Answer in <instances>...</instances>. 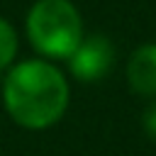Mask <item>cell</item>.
Returning <instances> with one entry per match:
<instances>
[{"mask_svg":"<svg viewBox=\"0 0 156 156\" xmlns=\"http://www.w3.org/2000/svg\"><path fill=\"white\" fill-rule=\"evenodd\" d=\"M2 102L20 127L46 129L68 107V83L46 61H22L5 76Z\"/></svg>","mask_w":156,"mask_h":156,"instance_id":"obj_1","label":"cell"},{"mask_svg":"<svg viewBox=\"0 0 156 156\" xmlns=\"http://www.w3.org/2000/svg\"><path fill=\"white\" fill-rule=\"evenodd\" d=\"M32 46L51 58H68L83 41L78 10L68 0H37L27 15Z\"/></svg>","mask_w":156,"mask_h":156,"instance_id":"obj_2","label":"cell"},{"mask_svg":"<svg viewBox=\"0 0 156 156\" xmlns=\"http://www.w3.org/2000/svg\"><path fill=\"white\" fill-rule=\"evenodd\" d=\"M71 73L80 80H98L112 66V44L105 37H88L68 56Z\"/></svg>","mask_w":156,"mask_h":156,"instance_id":"obj_3","label":"cell"},{"mask_svg":"<svg viewBox=\"0 0 156 156\" xmlns=\"http://www.w3.org/2000/svg\"><path fill=\"white\" fill-rule=\"evenodd\" d=\"M127 78L134 93L139 95H156V46L146 44L139 46L127 66Z\"/></svg>","mask_w":156,"mask_h":156,"instance_id":"obj_4","label":"cell"},{"mask_svg":"<svg viewBox=\"0 0 156 156\" xmlns=\"http://www.w3.org/2000/svg\"><path fill=\"white\" fill-rule=\"evenodd\" d=\"M15 51H17V34L10 27V22L0 17V68L10 66V61L15 58Z\"/></svg>","mask_w":156,"mask_h":156,"instance_id":"obj_5","label":"cell"},{"mask_svg":"<svg viewBox=\"0 0 156 156\" xmlns=\"http://www.w3.org/2000/svg\"><path fill=\"white\" fill-rule=\"evenodd\" d=\"M144 129H146L149 139H154V141H156V102H154V105H149V107H146V112H144Z\"/></svg>","mask_w":156,"mask_h":156,"instance_id":"obj_6","label":"cell"}]
</instances>
